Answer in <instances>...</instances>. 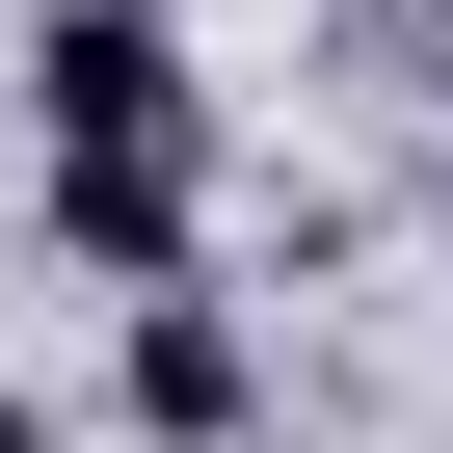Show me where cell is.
<instances>
[{
    "label": "cell",
    "instance_id": "cell-2",
    "mask_svg": "<svg viewBox=\"0 0 453 453\" xmlns=\"http://www.w3.org/2000/svg\"><path fill=\"white\" fill-rule=\"evenodd\" d=\"M134 400H160V426H241V320L160 294V320H134Z\"/></svg>",
    "mask_w": 453,
    "mask_h": 453
},
{
    "label": "cell",
    "instance_id": "cell-1",
    "mask_svg": "<svg viewBox=\"0 0 453 453\" xmlns=\"http://www.w3.org/2000/svg\"><path fill=\"white\" fill-rule=\"evenodd\" d=\"M54 213H81V267H187V54H160V0H54Z\"/></svg>",
    "mask_w": 453,
    "mask_h": 453
},
{
    "label": "cell",
    "instance_id": "cell-3",
    "mask_svg": "<svg viewBox=\"0 0 453 453\" xmlns=\"http://www.w3.org/2000/svg\"><path fill=\"white\" fill-rule=\"evenodd\" d=\"M0 453H54V426H27V400H0Z\"/></svg>",
    "mask_w": 453,
    "mask_h": 453
}]
</instances>
